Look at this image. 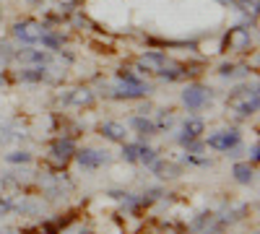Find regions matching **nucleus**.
I'll list each match as a JSON object with an SVG mask.
<instances>
[{"label": "nucleus", "mask_w": 260, "mask_h": 234, "mask_svg": "<svg viewBox=\"0 0 260 234\" xmlns=\"http://www.w3.org/2000/svg\"><path fill=\"white\" fill-rule=\"evenodd\" d=\"M229 110L237 112L240 117H250L257 112V104H260V96H257V89H250V86H237L232 94H229Z\"/></svg>", "instance_id": "f257e3e1"}, {"label": "nucleus", "mask_w": 260, "mask_h": 234, "mask_svg": "<svg viewBox=\"0 0 260 234\" xmlns=\"http://www.w3.org/2000/svg\"><path fill=\"white\" fill-rule=\"evenodd\" d=\"M42 31H45V24H39V21L34 18H24V21H16L11 34L18 39V42H24V45H37Z\"/></svg>", "instance_id": "f03ea898"}, {"label": "nucleus", "mask_w": 260, "mask_h": 234, "mask_svg": "<svg viewBox=\"0 0 260 234\" xmlns=\"http://www.w3.org/2000/svg\"><path fill=\"white\" fill-rule=\"evenodd\" d=\"M151 91L154 89L146 86V83H141V81H120L115 89H107V94H110L112 99H143Z\"/></svg>", "instance_id": "7ed1b4c3"}, {"label": "nucleus", "mask_w": 260, "mask_h": 234, "mask_svg": "<svg viewBox=\"0 0 260 234\" xmlns=\"http://www.w3.org/2000/svg\"><path fill=\"white\" fill-rule=\"evenodd\" d=\"M224 47L232 52H250L252 47V34L247 26H232L224 37Z\"/></svg>", "instance_id": "20e7f679"}, {"label": "nucleus", "mask_w": 260, "mask_h": 234, "mask_svg": "<svg viewBox=\"0 0 260 234\" xmlns=\"http://www.w3.org/2000/svg\"><path fill=\"white\" fill-rule=\"evenodd\" d=\"M206 146L213 148V151H232V148L240 146V130H234V127H226V130H216V133L208 136Z\"/></svg>", "instance_id": "39448f33"}, {"label": "nucleus", "mask_w": 260, "mask_h": 234, "mask_svg": "<svg viewBox=\"0 0 260 234\" xmlns=\"http://www.w3.org/2000/svg\"><path fill=\"white\" fill-rule=\"evenodd\" d=\"M208 102H211V89L201 86V83H190V86H185L182 104L187 110H203Z\"/></svg>", "instance_id": "423d86ee"}, {"label": "nucleus", "mask_w": 260, "mask_h": 234, "mask_svg": "<svg viewBox=\"0 0 260 234\" xmlns=\"http://www.w3.org/2000/svg\"><path fill=\"white\" fill-rule=\"evenodd\" d=\"M73 159L83 166V169H99L110 161V151H102V148H78L73 154Z\"/></svg>", "instance_id": "0eeeda50"}, {"label": "nucleus", "mask_w": 260, "mask_h": 234, "mask_svg": "<svg viewBox=\"0 0 260 234\" xmlns=\"http://www.w3.org/2000/svg\"><path fill=\"white\" fill-rule=\"evenodd\" d=\"M50 154H52L55 161H62V164H65V161H71V159H73L76 146H73L71 138H57V141L50 143Z\"/></svg>", "instance_id": "6e6552de"}, {"label": "nucleus", "mask_w": 260, "mask_h": 234, "mask_svg": "<svg viewBox=\"0 0 260 234\" xmlns=\"http://www.w3.org/2000/svg\"><path fill=\"white\" fill-rule=\"evenodd\" d=\"M99 136L107 138V141H112V143H125V138H127V127H125L122 122L110 120V122H102V125H99Z\"/></svg>", "instance_id": "1a4fd4ad"}, {"label": "nucleus", "mask_w": 260, "mask_h": 234, "mask_svg": "<svg viewBox=\"0 0 260 234\" xmlns=\"http://www.w3.org/2000/svg\"><path fill=\"white\" fill-rule=\"evenodd\" d=\"M151 172H154L159 180H177L182 175V166L177 161H161V159H156L154 164H151Z\"/></svg>", "instance_id": "9d476101"}, {"label": "nucleus", "mask_w": 260, "mask_h": 234, "mask_svg": "<svg viewBox=\"0 0 260 234\" xmlns=\"http://www.w3.org/2000/svg\"><path fill=\"white\" fill-rule=\"evenodd\" d=\"M164 62H167V57L161 52H146L138 57V71L141 73H159L164 68Z\"/></svg>", "instance_id": "9b49d317"}, {"label": "nucleus", "mask_w": 260, "mask_h": 234, "mask_svg": "<svg viewBox=\"0 0 260 234\" xmlns=\"http://www.w3.org/2000/svg\"><path fill=\"white\" fill-rule=\"evenodd\" d=\"M65 102L73 104V107H91V104L96 102V94L89 86H76L68 96H65Z\"/></svg>", "instance_id": "f8f14e48"}, {"label": "nucleus", "mask_w": 260, "mask_h": 234, "mask_svg": "<svg viewBox=\"0 0 260 234\" xmlns=\"http://www.w3.org/2000/svg\"><path fill=\"white\" fill-rule=\"evenodd\" d=\"M203 133H206V122H203L201 117H190V120H185V125H182L180 141H182V143H190V141H195V138H201Z\"/></svg>", "instance_id": "ddd939ff"}, {"label": "nucleus", "mask_w": 260, "mask_h": 234, "mask_svg": "<svg viewBox=\"0 0 260 234\" xmlns=\"http://www.w3.org/2000/svg\"><path fill=\"white\" fill-rule=\"evenodd\" d=\"M18 78L24 83H42L50 78V73H47V65H31V68H21Z\"/></svg>", "instance_id": "4468645a"}, {"label": "nucleus", "mask_w": 260, "mask_h": 234, "mask_svg": "<svg viewBox=\"0 0 260 234\" xmlns=\"http://www.w3.org/2000/svg\"><path fill=\"white\" fill-rule=\"evenodd\" d=\"M232 175L240 185H250V182H255V166L250 161H237L232 166Z\"/></svg>", "instance_id": "2eb2a0df"}, {"label": "nucleus", "mask_w": 260, "mask_h": 234, "mask_svg": "<svg viewBox=\"0 0 260 234\" xmlns=\"http://www.w3.org/2000/svg\"><path fill=\"white\" fill-rule=\"evenodd\" d=\"M130 127H133L136 133H141V136H154L156 133L154 120H148L146 115H136L133 120H130Z\"/></svg>", "instance_id": "dca6fc26"}, {"label": "nucleus", "mask_w": 260, "mask_h": 234, "mask_svg": "<svg viewBox=\"0 0 260 234\" xmlns=\"http://www.w3.org/2000/svg\"><path fill=\"white\" fill-rule=\"evenodd\" d=\"M185 73H187V71H185L182 65H175V62H169V60L164 62V68L159 71V76H161L164 81H180Z\"/></svg>", "instance_id": "f3484780"}, {"label": "nucleus", "mask_w": 260, "mask_h": 234, "mask_svg": "<svg viewBox=\"0 0 260 234\" xmlns=\"http://www.w3.org/2000/svg\"><path fill=\"white\" fill-rule=\"evenodd\" d=\"M39 42H42V47H45V50H60L62 47V37L60 34H52L47 26H45V31H42Z\"/></svg>", "instance_id": "a211bd4d"}, {"label": "nucleus", "mask_w": 260, "mask_h": 234, "mask_svg": "<svg viewBox=\"0 0 260 234\" xmlns=\"http://www.w3.org/2000/svg\"><path fill=\"white\" fill-rule=\"evenodd\" d=\"M213 219H216V216L211 214V211H203V214H198V216L192 219L190 231H201V234H203V229H206V226H211V224H213Z\"/></svg>", "instance_id": "6ab92c4d"}, {"label": "nucleus", "mask_w": 260, "mask_h": 234, "mask_svg": "<svg viewBox=\"0 0 260 234\" xmlns=\"http://www.w3.org/2000/svg\"><path fill=\"white\" fill-rule=\"evenodd\" d=\"M172 122H175V117H172V110H159V117H156V133L159 130H169Z\"/></svg>", "instance_id": "aec40b11"}, {"label": "nucleus", "mask_w": 260, "mask_h": 234, "mask_svg": "<svg viewBox=\"0 0 260 234\" xmlns=\"http://www.w3.org/2000/svg\"><path fill=\"white\" fill-rule=\"evenodd\" d=\"M237 73H247V68L234 65V62H221V65H219V76H221V78H232V76H237Z\"/></svg>", "instance_id": "412c9836"}, {"label": "nucleus", "mask_w": 260, "mask_h": 234, "mask_svg": "<svg viewBox=\"0 0 260 234\" xmlns=\"http://www.w3.org/2000/svg\"><path fill=\"white\" fill-rule=\"evenodd\" d=\"M6 161H8V164H29V161H31V154L21 148V151H11V154H6Z\"/></svg>", "instance_id": "4be33fe9"}, {"label": "nucleus", "mask_w": 260, "mask_h": 234, "mask_svg": "<svg viewBox=\"0 0 260 234\" xmlns=\"http://www.w3.org/2000/svg\"><path fill=\"white\" fill-rule=\"evenodd\" d=\"M138 148H141V143H122V159L125 161H138Z\"/></svg>", "instance_id": "5701e85b"}, {"label": "nucleus", "mask_w": 260, "mask_h": 234, "mask_svg": "<svg viewBox=\"0 0 260 234\" xmlns=\"http://www.w3.org/2000/svg\"><path fill=\"white\" fill-rule=\"evenodd\" d=\"M138 161H143L146 166H151V164L156 161V151H154L151 146H141V148H138Z\"/></svg>", "instance_id": "b1692460"}, {"label": "nucleus", "mask_w": 260, "mask_h": 234, "mask_svg": "<svg viewBox=\"0 0 260 234\" xmlns=\"http://www.w3.org/2000/svg\"><path fill=\"white\" fill-rule=\"evenodd\" d=\"M159 198H161V190L151 187V190H146V193H143V198H138V203L141 206H151V203H156Z\"/></svg>", "instance_id": "393cba45"}, {"label": "nucleus", "mask_w": 260, "mask_h": 234, "mask_svg": "<svg viewBox=\"0 0 260 234\" xmlns=\"http://www.w3.org/2000/svg\"><path fill=\"white\" fill-rule=\"evenodd\" d=\"M11 211H13V200H11L8 195H0V216L11 214Z\"/></svg>", "instance_id": "a878e982"}, {"label": "nucleus", "mask_w": 260, "mask_h": 234, "mask_svg": "<svg viewBox=\"0 0 260 234\" xmlns=\"http://www.w3.org/2000/svg\"><path fill=\"white\" fill-rule=\"evenodd\" d=\"M117 78H120V81H141L136 73H130L127 68H120V71H117Z\"/></svg>", "instance_id": "bb28decb"}, {"label": "nucleus", "mask_w": 260, "mask_h": 234, "mask_svg": "<svg viewBox=\"0 0 260 234\" xmlns=\"http://www.w3.org/2000/svg\"><path fill=\"white\" fill-rule=\"evenodd\" d=\"M13 136H11V130H8V127L6 125H0V143H8Z\"/></svg>", "instance_id": "cd10ccee"}, {"label": "nucleus", "mask_w": 260, "mask_h": 234, "mask_svg": "<svg viewBox=\"0 0 260 234\" xmlns=\"http://www.w3.org/2000/svg\"><path fill=\"white\" fill-rule=\"evenodd\" d=\"M250 159H252V164L260 159V146L257 143H252V148H250Z\"/></svg>", "instance_id": "c85d7f7f"}, {"label": "nucleus", "mask_w": 260, "mask_h": 234, "mask_svg": "<svg viewBox=\"0 0 260 234\" xmlns=\"http://www.w3.org/2000/svg\"><path fill=\"white\" fill-rule=\"evenodd\" d=\"M78 3V0H57V6H62V8H73Z\"/></svg>", "instance_id": "c756f323"}, {"label": "nucleus", "mask_w": 260, "mask_h": 234, "mask_svg": "<svg viewBox=\"0 0 260 234\" xmlns=\"http://www.w3.org/2000/svg\"><path fill=\"white\" fill-rule=\"evenodd\" d=\"M0 234H18V231H16V229H11V226H8V229H0Z\"/></svg>", "instance_id": "7c9ffc66"}, {"label": "nucleus", "mask_w": 260, "mask_h": 234, "mask_svg": "<svg viewBox=\"0 0 260 234\" xmlns=\"http://www.w3.org/2000/svg\"><path fill=\"white\" fill-rule=\"evenodd\" d=\"M26 3H31V6H39V3H42V0H26Z\"/></svg>", "instance_id": "2f4dec72"}, {"label": "nucleus", "mask_w": 260, "mask_h": 234, "mask_svg": "<svg viewBox=\"0 0 260 234\" xmlns=\"http://www.w3.org/2000/svg\"><path fill=\"white\" fill-rule=\"evenodd\" d=\"M219 3H221V6H229V3H234V0H219Z\"/></svg>", "instance_id": "473e14b6"}, {"label": "nucleus", "mask_w": 260, "mask_h": 234, "mask_svg": "<svg viewBox=\"0 0 260 234\" xmlns=\"http://www.w3.org/2000/svg\"><path fill=\"white\" fill-rule=\"evenodd\" d=\"M0 21H3V11H0Z\"/></svg>", "instance_id": "72a5a7b5"}]
</instances>
